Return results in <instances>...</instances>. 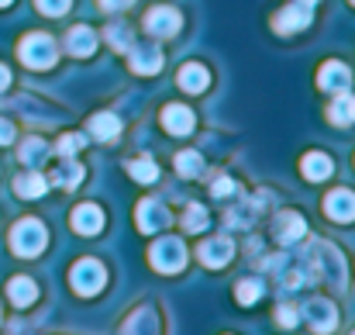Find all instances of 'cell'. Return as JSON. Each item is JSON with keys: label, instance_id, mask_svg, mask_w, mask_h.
<instances>
[{"label": "cell", "instance_id": "9c48e42d", "mask_svg": "<svg viewBox=\"0 0 355 335\" xmlns=\"http://www.w3.org/2000/svg\"><path fill=\"white\" fill-rule=\"evenodd\" d=\"M272 235H276V242L293 245V242H300V238L307 235V222H304L297 211H283V215H276V222H272Z\"/></svg>", "mask_w": 355, "mask_h": 335}, {"label": "cell", "instance_id": "2e32d148", "mask_svg": "<svg viewBox=\"0 0 355 335\" xmlns=\"http://www.w3.org/2000/svg\"><path fill=\"white\" fill-rule=\"evenodd\" d=\"M66 49H69L73 56L87 59V56L97 49V35H94V28H87V24H76V28H69V35H66Z\"/></svg>", "mask_w": 355, "mask_h": 335}, {"label": "cell", "instance_id": "8d00e7d4", "mask_svg": "<svg viewBox=\"0 0 355 335\" xmlns=\"http://www.w3.org/2000/svg\"><path fill=\"white\" fill-rule=\"evenodd\" d=\"M7 83H10V70L0 63V90H7Z\"/></svg>", "mask_w": 355, "mask_h": 335}, {"label": "cell", "instance_id": "ab89813d", "mask_svg": "<svg viewBox=\"0 0 355 335\" xmlns=\"http://www.w3.org/2000/svg\"><path fill=\"white\" fill-rule=\"evenodd\" d=\"M352 3H355V0H352Z\"/></svg>", "mask_w": 355, "mask_h": 335}, {"label": "cell", "instance_id": "e575fe53", "mask_svg": "<svg viewBox=\"0 0 355 335\" xmlns=\"http://www.w3.org/2000/svg\"><path fill=\"white\" fill-rule=\"evenodd\" d=\"M10 142H14V124L0 117V145H10Z\"/></svg>", "mask_w": 355, "mask_h": 335}, {"label": "cell", "instance_id": "3957f363", "mask_svg": "<svg viewBox=\"0 0 355 335\" xmlns=\"http://www.w3.org/2000/svg\"><path fill=\"white\" fill-rule=\"evenodd\" d=\"M148 263L159 270V273H180L187 266V249L180 238H159L152 249H148Z\"/></svg>", "mask_w": 355, "mask_h": 335}, {"label": "cell", "instance_id": "4fadbf2b", "mask_svg": "<svg viewBox=\"0 0 355 335\" xmlns=\"http://www.w3.org/2000/svg\"><path fill=\"white\" fill-rule=\"evenodd\" d=\"M193 124H197V117H193L190 108H183V104H166L162 108V128L169 135H190Z\"/></svg>", "mask_w": 355, "mask_h": 335}, {"label": "cell", "instance_id": "7402d4cb", "mask_svg": "<svg viewBox=\"0 0 355 335\" xmlns=\"http://www.w3.org/2000/svg\"><path fill=\"white\" fill-rule=\"evenodd\" d=\"M52 183H59L62 190H76V187L83 183V166L73 163V159H66V163L52 173Z\"/></svg>", "mask_w": 355, "mask_h": 335}, {"label": "cell", "instance_id": "484cf974", "mask_svg": "<svg viewBox=\"0 0 355 335\" xmlns=\"http://www.w3.org/2000/svg\"><path fill=\"white\" fill-rule=\"evenodd\" d=\"M45 156H49V145H45V138H28V142L21 145V163H28V166H35V163H45Z\"/></svg>", "mask_w": 355, "mask_h": 335}, {"label": "cell", "instance_id": "6da1fadb", "mask_svg": "<svg viewBox=\"0 0 355 335\" xmlns=\"http://www.w3.org/2000/svg\"><path fill=\"white\" fill-rule=\"evenodd\" d=\"M45 242H49V231H45V224L38 222V218H21V222L10 228V249L17 256H24V259L38 256L45 249Z\"/></svg>", "mask_w": 355, "mask_h": 335}, {"label": "cell", "instance_id": "cb8c5ba5", "mask_svg": "<svg viewBox=\"0 0 355 335\" xmlns=\"http://www.w3.org/2000/svg\"><path fill=\"white\" fill-rule=\"evenodd\" d=\"M45 187H49V180H45L42 173H24V177L14 180V190H17L21 197H42Z\"/></svg>", "mask_w": 355, "mask_h": 335}, {"label": "cell", "instance_id": "f546056e", "mask_svg": "<svg viewBox=\"0 0 355 335\" xmlns=\"http://www.w3.org/2000/svg\"><path fill=\"white\" fill-rule=\"evenodd\" d=\"M83 145H87V138H83V135H76V131H73V135H62V138H59V145H55V149H59V156H66V159H73V156H76V152H80V149H83Z\"/></svg>", "mask_w": 355, "mask_h": 335}, {"label": "cell", "instance_id": "5bb4252c", "mask_svg": "<svg viewBox=\"0 0 355 335\" xmlns=\"http://www.w3.org/2000/svg\"><path fill=\"white\" fill-rule=\"evenodd\" d=\"M73 231H80V235H97L101 228H104V211L97 208V204H80L76 211H73Z\"/></svg>", "mask_w": 355, "mask_h": 335}, {"label": "cell", "instance_id": "8fae6325", "mask_svg": "<svg viewBox=\"0 0 355 335\" xmlns=\"http://www.w3.org/2000/svg\"><path fill=\"white\" fill-rule=\"evenodd\" d=\"M324 211H328L331 222H355V194L345 190V187L331 190V194L324 197Z\"/></svg>", "mask_w": 355, "mask_h": 335}, {"label": "cell", "instance_id": "f35d334b", "mask_svg": "<svg viewBox=\"0 0 355 335\" xmlns=\"http://www.w3.org/2000/svg\"><path fill=\"white\" fill-rule=\"evenodd\" d=\"M314 3H318V0H314Z\"/></svg>", "mask_w": 355, "mask_h": 335}, {"label": "cell", "instance_id": "52a82bcc", "mask_svg": "<svg viewBox=\"0 0 355 335\" xmlns=\"http://www.w3.org/2000/svg\"><path fill=\"white\" fill-rule=\"evenodd\" d=\"M304 315H307L311 329H314L318 335L335 332V325H338V311H335V304H331V301H324V297L307 301V304H304Z\"/></svg>", "mask_w": 355, "mask_h": 335}, {"label": "cell", "instance_id": "d590c367", "mask_svg": "<svg viewBox=\"0 0 355 335\" xmlns=\"http://www.w3.org/2000/svg\"><path fill=\"white\" fill-rule=\"evenodd\" d=\"M135 0H101V7L104 10H121V7H131Z\"/></svg>", "mask_w": 355, "mask_h": 335}, {"label": "cell", "instance_id": "30bf717a", "mask_svg": "<svg viewBox=\"0 0 355 335\" xmlns=\"http://www.w3.org/2000/svg\"><path fill=\"white\" fill-rule=\"evenodd\" d=\"M166 224H169V211H166L155 197H145V201L138 204V231L152 235V231H162Z\"/></svg>", "mask_w": 355, "mask_h": 335}, {"label": "cell", "instance_id": "d4e9b609", "mask_svg": "<svg viewBox=\"0 0 355 335\" xmlns=\"http://www.w3.org/2000/svg\"><path fill=\"white\" fill-rule=\"evenodd\" d=\"M128 177L138 180V183H155L159 180V166L152 159H131L128 163Z\"/></svg>", "mask_w": 355, "mask_h": 335}, {"label": "cell", "instance_id": "5b68a950", "mask_svg": "<svg viewBox=\"0 0 355 335\" xmlns=\"http://www.w3.org/2000/svg\"><path fill=\"white\" fill-rule=\"evenodd\" d=\"M311 21H314V0H293L272 17V28L279 35H293V31H304Z\"/></svg>", "mask_w": 355, "mask_h": 335}, {"label": "cell", "instance_id": "277c9868", "mask_svg": "<svg viewBox=\"0 0 355 335\" xmlns=\"http://www.w3.org/2000/svg\"><path fill=\"white\" fill-rule=\"evenodd\" d=\"M104 284H107V273H104V266H101L97 259H80V263L69 270V287H73L76 294H83V297L97 294Z\"/></svg>", "mask_w": 355, "mask_h": 335}, {"label": "cell", "instance_id": "e0dca14e", "mask_svg": "<svg viewBox=\"0 0 355 335\" xmlns=\"http://www.w3.org/2000/svg\"><path fill=\"white\" fill-rule=\"evenodd\" d=\"M131 70L135 73H141V76H152V73H159L162 70V52L159 49H152V45H145V49H131Z\"/></svg>", "mask_w": 355, "mask_h": 335}, {"label": "cell", "instance_id": "f1b7e54d", "mask_svg": "<svg viewBox=\"0 0 355 335\" xmlns=\"http://www.w3.org/2000/svg\"><path fill=\"white\" fill-rule=\"evenodd\" d=\"M207 228V208L204 204H190L183 215V231H204Z\"/></svg>", "mask_w": 355, "mask_h": 335}, {"label": "cell", "instance_id": "83f0119b", "mask_svg": "<svg viewBox=\"0 0 355 335\" xmlns=\"http://www.w3.org/2000/svg\"><path fill=\"white\" fill-rule=\"evenodd\" d=\"M235 297L248 308V304H255L259 297H262V280H255V277H248V280H241L235 287Z\"/></svg>", "mask_w": 355, "mask_h": 335}, {"label": "cell", "instance_id": "44dd1931", "mask_svg": "<svg viewBox=\"0 0 355 335\" xmlns=\"http://www.w3.org/2000/svg\"><path fill=\"white\" fill-rule=\"evenodd\" d=\"M159 322H155V311L152 308H138L128 322H124V335H155Z\"/></svg>", "mask_w": 355, "mask_h": 335}, {"label": "cell", "instance_id": "4316f807", "mask_svg": "<svg viewBox=\"0 0 355 335\" xmlns=\"http://www.w3.org/2000/svg\"><path fill=\"white\" fill-rule=\"evenodd\" d=\"M200 170H204L200 152H193V149H190V152H180V156H176V173H180V177H197Z\"/></svg>", "mask_w": 355, "mask_h": 335}, {"label": "cell", "instance_id": "ac0fdd59", "mask_svg": "<svg viewBox=\"0 0 355 335\" xmlns=\"http://www.w3.org/2000/svg\"><path fill=\"white\" fill-rule=\"evenodd\" d=\"M331 159L324 156V152H307L304 156V163H300V173L311 180V183H321V180H328L331 177Z\"/></svg>", "mask_w": 355, "mask_h": 335}, {"label": "cell", "instance_id": "8992f818", "mask_svg": "<svg viewBox=\"0 0 355 335\" xmlns=\"http://www.w3.org/2000/svg\"><path fill=\"white\" fill-rule=\"evenodd\" d=\"M180 24H183V17H180L176 7H152L145 14V31L152 38H169V35L180 31Z\"/></svg>", "mask_w": 355, "mask_h": 335}, {"label": "cell", "instance_id": "603a6c76", "mask_svg": "<svg viewBox=\"0 0 355 335\" xmlns=\"http://www.w3.org/2000/svg\"><path fill=\"white\" fill-rule=\"evenodd\" d=\"M328 117H331V124H352L355 121V97L338 94V97L331 101V108H328Z\"/></svg>", "mask_w": 355, "mask_h": 335}, {"label": "cell", "instance_id": "d6986e66", "mask_svg": "<svg viewBox=\"0 0 355 335\" xmlns=\"http://www.w3.org/2000/svg\"><path fill=\"white\" fill-rule=\"evenodd\" d=\"M90 135L94 138H101V142H111V138H118L121 135V117L111 111H101L90 117Z\"/></svg>", "mask_w": 355, "mask_h": 335}, {"label": "cell", "instance_id": "74e56055", "mask_svg": "<svg viewBox=\"0 0 355 335\" xmlns=\"http://www.w3.org/2000/svg\"><path fill=\"white\" fill-rule=\"evenodd\" d=\"M7 3H10V0H0V7H7Z\"/></svg>", "mask_w": 355, "mask_h": 335}, {"label": "cell", "instance_id": "d6a6232c", "mask_svg": "<svg viewBox=\"0 0 355 335\" xmlns=\"http://www.w3.org/2000/svg\"><path fill=\"white\" fill-rule=\"evenodd\" d=\"M276 318H279V325H283V329H293L300 315H297V311H293L290 304H279V311H276Z\"/></svg>", "mask_w": 355, "mask_h": 335}, {"label": "cell", "instance_id": "9a60e30c", "mask_svg": "<svg viewBox=\"0 0 355 335\" xmlns=\"http://www.w3.org/2000/svg\"><path fill=\"white\" fill-rule=\"evenodd\" d=\"M176 83H180L187 94H204L207 83H211V73H207L200 63H187V66L176 73Z\"/></svg>", "mask_w": 355, "mask_h": 335}, {"label": "cell", "instance_id": "ba28073f", "mask_svg": "<svg viewBox=\"0 0 355 335\" xmlns=\"http://www.w3.org/2000/svg\"><path fill=\"white\" fill-rule=\"evenodd\" d=\"M318 87L328 90V94H349V87H352V70H349L345 63L331 59V63L321 66V73H318Z\"/></svg>", "mask_w": 355, "mask_h": 335}, {"label": "cell", "instance_id": "7a4b0ae2", "mask_svg": "<svg viewBox=\"0 0 355 335\" xmlns=\"http://www.w3.org/2000/svg\"><path fill=\"white\" fill-rule=\"evenodd\" d=\"M17 56L28 70H49V66H55V42L45 31H31L21 38Z\"/></svg>", "mask_w": 355, "mask_h": 335}, {"label": "cell", "instance_id": "7c38bea8", "mask_svg": "<svg viewBox=\"0 0 355 335\" xmlns=\"http://www.w3.org/2000/svg\"><path fill=\"white\" fill-rule=\"evenodd\" d=\"M232 256H235V245H232V238H211V242H204L200 245V263L204 266H211V270H221V266H228L232 263Z\"/></svg>", "mask_w": 355, "mask_h": 335}, {"label": "cell", "instance_id": "ffe728a7", "mask_svg": "<svg viewBox=\"0 0 355 335\" xmlns=\"http://www.w3.org/2000/svg\"><path fill=\"white\" fill-rule=\"evenodd\" d=\"M7 297L14 301V308H28V304L38 297V287H35L31 277H14V280L7 284Z\"/></svg>", "mask_w": 355, "mask_h": 335}, {"label": "cell", "instance_id": "4dcf8cb0", "mask_svg": "<svg viewBox=\"0 0 355 335\" xmlns=\"http://www.w3.org/2000/svg\"><path fill=\"white\" fill-rule=\"evenodd\" d=\"M35 3H38V10H42V14L59 17V14H66V10H69V3H73V0H35Z\"/></svg>", "mask_w": 355, "mask_h": 335}, {"label": "cell", "instance_id": "836d02e7", "mask_svg": "<svg viewBox=\"0 0 355 335\" xmlns=\"http://www.w3.org/2000/svg\"><path fill=\"white\" fill-rule=\"evenodd\" d=\"M235 190L238 187L228 177H218V180H214V197H228V194H235Z\"/></svg>", "mask_w": 355, "mask_h": 335}, {"label": "cell", "instance_id": "1f68e13d", "mask_svg": "<svg viewBox=\"0 0 355 335\" xmlns=\"http://www.w3.org/2000/svg\"><path fill=\"white\" fill-rule=\"evenodd\" d=\"M107 38H111V45H118V49H124V52L131 49V35H128L124 24H111V28H107Z\"/></svg>", "mask_w": 355, "mask_h": 335}]
</instances>
